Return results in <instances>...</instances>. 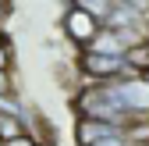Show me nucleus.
<instances>
[{"label":"nucleus","mask_w":149,"mask_h":146,"mask_svg":"<svg viewBox=\"0 0 149 146\" xmlns=\"http://www.w3.org/2000/svg\"><path fill=\"white\" fill-rule=\"evenodd\" d=\"M71 111L74 118H85V121H110V125H121L128 128V114L121 111V103L110 93V82L107 86H92V82H82L78 89L71 93Z\"/></svg>","instance_id":"nucleus-1"},{"label":"nucleus","mask_w":149,"mask_h":146,"mask_svg":"<svg viewBox=\"0 0 149 146\" xmlns=\"http://www.w3.org/2000/svg\"><path fill=\"white\" fill-rule=\"evenodd\" d=\"M110 93L121 103L128 121H146L149 118V79L146 75H124L110 82Z\"/></svg>","instance_id":"nucleus-2"},{"label":"nucleus","mask_w":149,"mask_h":146,"mask_svg":"<svg viewBox=\"0 0 149 146\" xmlns=\"http://www.w3.org/2000/svg\"><path fill=\"white\" fill-rule=\"evenodd\" d=\"M100 29H103V25L96 22V18H89L78 4H64V11H61V32H64L68 46H74V50L82 53Z\"/></svg>","instance_id":"nucleus-3"},{"label":"nucleus","mask_w":149,"mask_h":146,"mask_svg":"<svg viewBox=\"0 0 149 146\" xmlns=\"http://www.w3.org/2000/svg\"><path fill=\"white\" fill-rule=\"evenodd\" d=\"M117 135H124V128H121V125H110V121L74 118V125H71V142H74V146H96V142L117 139Z\"/></svg>","instance_id":"nucleus-4"},{"label":"nucleus","mask_w":149,"mask_h":146,"mask_svg":"<svg viewBox=\"0 0 149 146\" xmlns=\"http://www.w3.org/2000/svg\"><path fill=\"white\" fill-rule=\"evenodd\" d=\"M85 53H100V57H124L128 46H124V39H121L114 29H100L96 36H92V43L85 46Z\"/></svg>","instance_id":"nucleus-5"},{"label":"nucleus","mask_w":149,"mask_h":146,"mask_svg":"<svg viewBox=\"0 0 149 146\" xmlns=\"http://www.w3.org/2000/svg\"><path fill=\"white\" fill-rule=\"evenodd\" d=\"M110 4H114V0H78V7H82L89 18H96L100 25L110 18Z\"/></svg>","instance_id":"nucleus-6"},{"label":"nucleus","mask_w":149,"mask_h":146,"mask_svg":"<svg viewBox=\"0 0 149 146\" xmlns=\"http://www.w3.org/2000/svg\"><path fill=\"white\" fill-rule=\"evenodd\" d=\"M11 68H14V43L7 36V39H0V71H11Z\"/></svg>","instance_id":"nucleus-7"},{"label":"nucleus","mask_w":149,"mask_h":146,"mask_svg":"<svg viewBox=\"0 0 149 146\" xmlns=\"http://www.w3.org/2000/svg\"><path fill=\"white\" fill-rule=\"evenodd\" d=\"M18 86H14V71H0V96H14Z\"/></svg>","instance_id":"nucleus-8"},{"label":"nucleus","mask_w":149,"mask_h":146,"mask_svg":"<svg viewBox=\"0 0 149 146\" xmlns=\"http://www.w3.org/2000/svg\"><path fill=\"white\" fill-rule=\"evenodd\" d=\"M4 146H43V142H36L32 135H18V139H11V142H4Z\"/></svg>","instance_id":"nucleus-9"},{"label":"nucleus","mask_w":149,"mask_h":146,"mask_svg":"<svg viewBox=\"0 0 149 146\" xmlns=\"http://www.w3.org/2000/svg\"><path fill=\"white\" fill-rule=\"evenodd\" d=\"M96 146H128V139L117 135V139H107V142H96Z\"/></svg>","instance_id":"nucleus-10"},{"label":"nucleus","mask_w":149,"mask_h":146,"mask_svg":"<svg viewBox=\"0 0 149 146\" xmlns=\"http://www.w3.org/2000/svg\"><path fill=\"white\" fill-rule=\"evenodd\" d=\"M146 121H149V118H146Z\"/></svg>","instance_id":"nucleus-11"},{"label":"nucleus","mask_w":149,"mask_h":146,"mask_svg":"<svg viewBox=\"0 0 149 146\" xmlns=\"http://www.w3.org/2000/svg\"><path fill=\"white\" fill-rule=\"evenodd\" d=\"M146 146H149V142H146Z\"/></svg>","instance_id":"nucleus-12"}]
</instances>
